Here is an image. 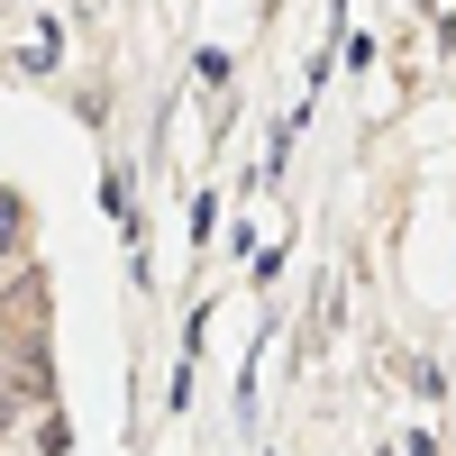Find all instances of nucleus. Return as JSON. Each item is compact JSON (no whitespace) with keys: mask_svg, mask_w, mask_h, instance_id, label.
<instances>
[{"mask_svg":"<svg viewBox=\"0 0 456 456\" xmlns=\"http://www.w3.org/2000/svg\"><path fill=\"white\" fill-rule=\"evenodd\" d=\"M19 247H28V210L19 192H0V265H19Z\"/></svg>","mask_w":456,"mask_h":456,"instance_id":"1","label":"nucleus"}]
</instances>
